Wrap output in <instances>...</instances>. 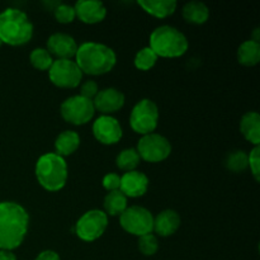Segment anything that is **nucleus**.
Wrapping results in <instances>:
<instances>
[{"instance_id": "obj_1", "label": "nucleus", "mask_w": 260, "mask_h": 260, "mask_svg": "<svg viewBox=\"0 0 260 260\" xmlns=\"http://www.w3.org/2000/svg\"><path fill=\"white\" fill-rule=\"evenodd\" d=\"M29 215L17 202H0V250H14L25 239Z\"/></svg>"}, {"instance_id": "obj_31", "label": "nucleus", "mask_w": 260, "mask_h": 260, "mask_svg": "<svg viewBox=\"0 0 260 260\" xmlns=\"http://www.w3.org/2000/svg\"><path fill=\"white\" fill-rule=\"evenodd\" d=\"M98 91H99V88H98V84H96L95 81H94V80H86V81H84L83 85H81L80 94H79V95H81V96H84V98L93 101V99L95 98L96 94H98Z\"/></svg>"}, {"instance_id": "obj_14", "label": "nucleus", "mask_w": 260, "mask_h": 260, "mask_svg": "<svg viewBox=\"0 0 260 260\" xmlns=\"http://www.w3.org/2000/svg\"><path fill=\"white\" fill-rule=\"evenodd\" d=\"M124 94L116 88H106L98 91L93 99V106L95 111H99L104 116H111L116 113L124 106Z\"/></svg>"}, {"instance_id": "obj_18", "label": "nucleus", "mask_w": 260, "mask_h": 260, "mask_svg": "<svg viewBox=\"0 0 260 260\" xmlns=\"http://www.w3.org/2000/svg\"><path fill=\"white\" fill-rule=\"evenodd\" d=\"M137 4L147 14L155 18H160V19H164V18L172 15L177 9L175 0H139Z\"/></svg>"}, {"instance_id": "obj_27", "label": "nucleus", "mask_w": 260, "mask_h": 260, "mask_svg": "<svg viewBox=\"0 0 260 260\" xmlns=\"http://www.w3.org/2000/svg\"><path fill=\"white\" fill-rule=\"evenodd\" d=\"M226 168L234 173H241L248 168V154L243 150H236L228 155L225 161Z\"/></svg>"}, {"instance_id": "obj_8", "label": "nucleus", "mask_w": 260, "mask_h": 260, "mask_svg": "<svg viewBox=\"0 0 260 260\" xmlns=\"http://www.w3.org/2000/svg\"><path fill=\"white\" fill-rule=\"evenodd\" d=\"M108 228V216L102 210H90L75 223V234L80 240L91 243L101 238Z\"/></svg>"}, {"instance_id": "obj_24", "label": "nucleus", "mask_w": 260, "mask_h": 260, "mask_svg": "<svg viewBox=\"0 0 260 260\" xmlns=\"http://www.w3.org/2000/svg\"><path fill=\"white\" fill-rule=\"evenodd\" d=\"M141 157L136 149H124L118 154L116 159L117 167L123 172H132L136 170V168L140 165Z\"/></svg>"}, {"instance_id": "obj_11", "label": "nucleus", "mask_w": 260, "mask_h": 260, "mask_svg": "<svg viewBox=\"0 0 260 260\" xmlns=\"http://www.w3.org/2000/svg\"><path fill=\"white\" fill-rule=\"evenodd\" d=\"M50 81L57 88L74 89L81 83L83 73L73 60H53L48 70Z\"/></svg>"}, {"instance_id": "obj_19", "label": "nucleus", "mask_w": 260, "mask_h": 260, "mask_svg": "<svg viewBox=\"0 0 260 260\" xmlns=\"http://www.w3.org/2000/svg\"><path fill=\"white\" fill-rule=\"evenodd\" d=\"M240 131L243 136L254 146L260 144V116L258 112H246L240 121Z\"/></svg>"}, {"instance_id": "obj_4", "label": "nucleus", "mask_w": 260, "mask_h": 260, "mask_svg": "<svg viewBox=\"0 0 260 260\" xmlns=\"http://www.w3.org/2000/svg\"><path fill=\"white\" fill-rule=\"evenodd\" d=\"M149 47L157 57L175 58L180 57L188 51L187 37L172 25H160L150 35Z\"/></svg>"}, {"instance_id": "obj_20", "label": "nucleus", "mask_w": 260, "mask_h": 260, "mask_svg": "<svg viewBox=\"0 0 260 260\" xmlns=\"http://www.w3.org/2000/svg\"><path fill=\"white\" fill-rule=\"evenodd\" d=\"M79 146H80V136L78 132L71 131V129L62 131L55 140L56 154L62 157L74 154L79 149Z\"/></svg>"}, {"instance_id": "obj_16", "label": "nucleus", "mask_w": 260, "mask_h": 260, "mask_svg": "<svg viewBox=\"0 0 260 260\" xmlns=\"http://www.w3.org/2000/svg\"><path fill=\"white\" fill-rule=\"evenodd\" d=\"M75 14L85 24H96L107 17V8L96 0H79L74 5Z\"/></svg>"}, {"instance_id": "obj_15", "label": "nucleus", "mask_w": 260, "mask_h": 260, "mask_svg": "<svg viewBox=\"0 0 260 260\" xmlns=\"http://www.w3.org/2000/svg\"><path fill=\"white\" fill-rule=\"evenodd\" d=\"M147 188H149V178L145 173L132 170V172L124 173L121 177L119 190L127 198L142 197L147 192Z\"/></svg>"}, {"instance_id": "obj_9", "label": "nucleus", "mask_w": 260, "mask_h": 260, "mask_svg": "<svg viewBox=\"0 0 260 260\" xmlns=\"http://www.w3.org/2000/svg\"><path fill=\"white\" fill-rule=\"evenodd\" d=\"M60 113L61 117L69 123L81 126L93 119L95 108L90 99L81 95H73L61 103Z\"/></svg>"}, {"instance_id": "obj_29", "label": "nucleus", "mask_w": 260, "mask_h": 260, "mask_svg": "<svg viewBox=\"0 0 260 260\" xmlns=\"http://www.w3.org/2000/svg\"><path fill=\"white\" fill-rule=\"evenodd\" d=\"M53 15H55L56 20L61 24H68V23L74 22L76 18L75 9H74L73 5L69 4H58L53 10Z\"/></svg>"}, {"instance_id": "obj_33", "label": "nucleus", "mask_w": 260, "mask_h": 260, "mask_svg": "<svg viewBox=\"0 0 260 260\" xmlns=\"http://www.w3.org/2000/svg\"><path fill=\"white\" fill-rule=\"evenodd\" d=\"M35 260H61L60 255L53 250H43L41 251Z\"/></svg>"}, {"instance_id": "obj_13", "label": "nucleus", "mask_w": 260, "mask_h": 260, "mask_svg": "<svg viewBox=\"0 0 260 260\" xmlns=\"http://www.w3.org/2000/svg\"><path fill=\"white\" fill-rule=\"evenodd\" d=\"M78 43L68 33H53L47 40V48L50 55L55 56L56 60H71L75 57L78 51Z\"/></svg>"}, {"instance_id": "obj_35", "label": "nucleus", "mask_w": 260, "mask_h": 260, "mask_svg": "<svg viewBox=\"0 0 260 260\" xmlns=\"http://www.w3.org/2000/svg\"><path fill=\"white\" fill-rule=\"evenodd\" d=\"M3 46V42H2V40H0V47H2Z\"/></svg>"}, {"instance_id": "obj_23", "label": "nucleus", "mask_w": 260, "mask_h": 260, "mask_svg": "<svg viewBox=\"0 0 260 260\" xmlns=\"http://www.w3.org/2000/svg\"><path fill=\"white\" fill-rule=\"evenodd\" d=\"M104 212L106 215L111 216H121L128 206H127V197L121 190H113L108 192V194L104 197Z\"/></svg>"}, {"instance_id": "obj_26", "label": "nucleus", "mask_w": 260, "mask_h": 260, "mask_svg": "<svg viewBox=\"0 0 260 260\" xmlns=\"http://www.w3.org/2000/svg\"><path fill=\"white\" fill-rule=\"evenodd\" d=\"M156 61H157V56L155 55L154 51L147 46V47L141 48V50L136 53L134 63H135V68L139 69V70L149 71L154 68Z\"/></svg>"}, {"instance_id": "obj_22", "label": "nucleus", "mask_w": 260, "mask_h": 260, "mask_svg": "<svg viewBox=\"0 0 260 260\" xmlns=\"http://www.w3.org/2000/svg\"><path fill=\"white\" fill-rule=\"evenodd\" d=\"M238 61L244 66H255L260 61V43L253 40L244 41L238 48Z\"/></svg>"}, {"instance_id": "obj_3", "label": "nucleus", "mask_w": 260, "mask_h": 260, "mask_svg": "<svg viewBox=\"0 0 260 260\" xmlns=\"http://www.w3.org/2000/svg\"><path fill=\"white\" fill-rule=\"evenodd\" d=\"M33 37L29 17L17 8H7L0 13V40L9 46H23Z\"/></svg>"}, {"instance_id": "obj_25", "label": "nucleus", "mask_w": 260, "mask_h": 260, "mask_svg": "<svg viewBox=\"0 0 260 260\" xmlns=\"http://www.w3.org/2000/svg\"><path fill=\"white\" fill-rule=\"evenodd\" d=\"M29 61L32 63V66L37 70L41 71H48L50 70L51 65L53 63V57L50 55L46 48L38 47L30 52L29 55Z\"/></svg>"}, {"instance_id": "obj_17", "label": "nucleus", "mask_w": 260, "mask_h": 260, "mask_svg": "<svg viewBox=\"0 0 260 260\" xmlns=\"http://www.w3.org/2000/svg\"><path fill=\"white\" fill-rule=\"evenodd\" d=\"M180 223H182V220L177 211L164 210L156 217H154L152 231H155L159 236L168 238L177 233L178 229L180 228Z\"/></svg>"}, {"instance_id": "obj_2", "label": "nucleus", "mask_w": 260, "mask_h": 260, "mask_svg": "<svg viewBox=\"0 0 260 260\" xmlns=\"http://www.w3.org/2000/svg\"><path fill=\"white\" fill-rule=\"evenodd\" d=\"M75 62L83 74L104 75L117 63L116 52L107 45L98 42H84L78 47Z\"/></svg>"}, {"instance_id": "obj_6", "label": "nucleus", "mask_w": 260, "mask_h": 260, "mask_svg": "<svg viewBox=\"0 0 260 260\" xmlns=\"http://www.w3.org/2000/svg\"><path fill=\"white\" fill-rule=\"evenodd\" d=\"M159 123V108L151 99H141L135 104L129 116V126L136 134L149 135L156 129Z\"/></svg>"}, {"instance_id": "obj_21", "label": "nucleus", "mask_w": 260, "mask_h": 260, "mask_svg": "<svg viewBox=\"0 0 260 260\" xmlns=\"http://www.w3.org/2000/svg\"><path fill=\"white\" fill-rule=\"evenodd\" d=\"M183 18L192 24H205L210 18V8L202 2H189L183 7Z\"/></svg>"}, {"instance_id": "obj_5", "label": "nucleus", "mask_w": 260, "mask_h": 260, "mask_svg": "<svg viewBox=\"0 0 260 260\" xmlns=\"http://www.w3.org/2000/svg\"><path fill=\"white\" fill-rule=\"evenodd\" d=\"M68 164L56 152H47L37 160L36 177L41 187L48 192H58L68 182Z\"/></svg>"}, {"instance_id": "obj_10", "label": "nucleus", "mask_w": 260, "mask_h": 260, "mask_svg": "<svg viewBox=\"0 0 260 260\" xmlns=\"http://www.w3.org/2000/svg\"><path fill=\"white\" fill-rule=\"evenodd\" d=\"M136 150L141 160L147 162H161L172 154V144L165 136L152 132L140 139Z\"/></svg>"}, {"instance_id": "obj_34", "label": "nucleus", "mask_w": 260, "mask_h": 260, "mask_svg": "<svg viewBox=\"0 0 260 260\" xmlns=\"http://www.w3.org/2000/svg\"><path fill=\"white\" fill-rule=\"evenodd\" d=\"M0 260H17V256L12 250H0Z\"/></svg>"}, {"instance_id": "obj_30", "label": "nucleus", "mask_w": 260, "mask_h": 260, "mask_svg": "<svg viewBox=\"0 0 260 260\" xmlns=\"http://www.w3.org/2000/svg\"><path fill=\"white\" fill-rule=\"evenodd\" d=\"M248 168H250V172L256 182L260 180V147L254 146L250 154H248Z\"/></svg>"}, {"instance_id": "obj_7", "label": "nucleus", "mask_w": 260, "mask_h": 260, "mask_svg": "<svg viewBox=\"0 0 260 260\" xmlns=\"http://www.w3.org/2000/svg\"><path fill=\"white\" fill-rule=\"evenodd\" d=\"M119 223L126 233L135 236L151 234L154 229V216L145 207L131 206L119 216Z\"/></svg>"}, {"instance_id": "obj_28", "label": "nucleus", "mask_w": 260, "mask_h": 260, "mask_svg": "<svg viewBox=\"0 0 260 260\" xmlns=\"http://www.w3.org/2000/svg\"><path fill=\"white\" fill-rule=\"evenodd\" d=\"M137 244H139V250L146 256L154 255L159 250V241H157L156 235L152 233L140 236Z\"/></svg>"}, {"instance_id": "obj_32", "label": "nucleus", "mask_w": 260, "mask_h": 260, "mask_svg": "<svg viewBox=\"0 0 260 260\" xmlns=\"http://www.w3.org/2000/svg\"><path fill=\"white\" fill-rule=\"evenodd\" d=\"M103 187L108 192H113V190H119V185H121V177L116 173H109V174L104 175L103 178Z\"/></svg>"}, {"instance_id": "obj_12", "label": "nucleus", "mask_w": 260, "mask_h": 260, "mask_svg": "<svg viewBox=\"0 0 260 260\" xmlns=\"http://www.w3.org/2000/svg\"><path fill=\"white\" fill-rule=\"evenodd\" d=\"M91 129H93L94 137L103 145L117 144L121 141L122 136H123L121 123L118 119L112 116L102 114L94 121Z\"/></svg>"}]
</instances>
